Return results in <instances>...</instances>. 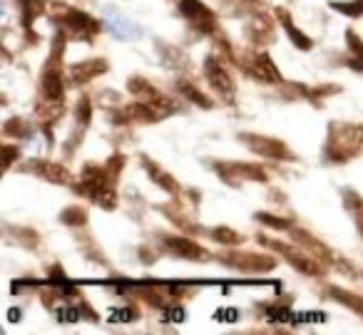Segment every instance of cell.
I'll list each match as a JSON object with an SVG mask.
<instances>
[{
    "label": "cell",
    "mask_w": 363,
    "mask_h": 335,
    "mask_svg": "<svg viewBox=\"0 0 363 335\" xmlns=\"http://www.w3.org/2000/svg\"><path fill=\"white\" fill-rule=\"evenodd\" d=\"M244 140L252 142V149L254 152H262L267 157H286V149H284L281 142H274V140H264V137H254V135H244Z\"/></svg>",
    "instance_id": "obj_4"
},
{
    "label": "cell",
    "mask_w": 363,
    "mask_h": 335,
    "mask_svg": "<svg viewBox=\"0 0 363 335\" xmlns=\"http://www.w3.org/2000/svg\"><path fill=\"white\" fill-rule=\"evenodd\" d=\"M43 95L48 100H60L62 97V80L55 70H48L45 77H43Z\"/></svg>",
    "instance_id": "obj_6"
},
{
    "label": "cell",
    "mask_w": 363,
    "mask_h": 335,
    "mask_svg": "<svg viewBox=\"0 0 363 335\" xmlns=\"http://www.w3.org/2000/svg\"><path fill=\"white\" fill-rule=\"evenodd\" d=\"M105 62L102 60H95V62H82V65H75L72 67V82H87L92 80L95 75H100V72H105Z\"/></svg>",
    "instance_id": "obj_5"
},
{
    "label": "cell",
    "mask_w": 363,
    "mask_h": 335,
    "mask_svg": "<svg viewBox=\"0 0 363 335\" xmlns=\"http://www.w3.org/2000/svg\"><path fill=\"white\" fill-rule=\"evenodd\" d=\"M289 30V35H291V40L294 42H298V47H303V50H308V47H311V40H308V38H303V33H298L296 28L291 25V23H289V18H286V25H284Z\"/></svg>",
    "instance_id": "obj_11"
},
{
    "label": "cell",
    "mask_w": 363,
    "mask_h": 335,
    "mask_svg": "<svg viewBox=\"0 0 363 335\" xmlns=\"http://www.w3.org/2000/svg\"><path fill=\"white\" fill-rule=\"evenodd\" d=\"M254 77H259V80H279V72L274 70L272 60H269L267 55L257 57V62H254Z\"/></svg>",
    "instance_id": "obj_7"
},
{
    "label": "cell",
    "mask_w": 363,
    "mask_h": 335,
    "mask_svg": "<svg viewBox=\"0 0 363 335\" xmlns=\"http://www.w3.org/2000/svg\"><path fill=\"white\" fill-rule=\"evenodd\" d=\"M182 92H184V95H187L192 102H197V105H202V107H212V105H209V100H207V97H204L199 90H194L192 85H187V82H182Z\"/></svg>",
    "instance_id": "obj_10"
},
{
    "label": "cell",
    "mask_w": 363,
    "mask_h": 335,
    "mask_svg": "<svg viewBox=\"0 0 363 335\" xmlns=\"http://www.w3.org/2000/svg\"><path fill=\"white\" fill-rule=\"evenodd\" d=\"M167 249L177 256H184V259H204L207 251L202 249L199 244H192L187 239H167Z\"/></svg>",
    "instance_id": "obj_3"
},
{
    "label": "cell",
    "mask_w": 363,
    "mask_h": 335,
    "mask_svg": "<svg viewBox=\"0 0 363 335\" xmlns=\"http://www.w3.org/2000/svg\"><path fill=\"white\" fill-rule=\"evenodd\" d=\"M38 174H43L45 179H50V181H67V179H70V174H67L65 166L50 164V161H43V166L38 169Z\"/></svg>",
    "instance_id": "obj_8"
},
{
    "label": "cell",
    "mask_w": 363,
    "mask_h": 335,
    "mask_svg": "<svg viewBox=\"0 0 363 335\" xmlns=\"http://www.w3.org/2000/svg\"><path fill=\"white\" fill-rule=\"evenodd\" d=\"M80 318H82L80 308H62V310H57V320H60V323H77Z\"/></svg>",
    "instance_id": "obj_12"
},
{
    "label": "cell",
    "mask_w": 363,
    "mask_h": 335,
    "mask_svg": "<svg viewBox=\"0 0 363 335\" xmlns=\"http://www.w3.org/2000/svg\"><path fill=\"white\" fill-rule=\"evenodd\" d=\"M135 310H127V308H122V310H117L115 315H112V320L110 323H127V320H135Z\"/></svg>",
    "instance_id": "obj_17"
},
{
    "label": "cell",
    "mask_w": 363,
    "mask_h": 335,
    "mask_svg": "<svg viewBox=\"0 0 363 335\" xmlns=\"http://www.w3.org/2000/svg\"><path fill=\"white\" fill-rule=\"evenodd\" d=\"M77 120H80L82 125H87V122H90V102H87V100H82L80 107H77Z\"/></svg>",
    "instance_id": "obj_18"
},
{
    "label": "cell",
    "mask_w": 363,
    "mask_h": 335,
    "mask_svg": "<svg viewBox=\"0 0 363 335\" xmlns=\"http://www.w3.org/2000/svg\"><path fill=\"white\" fill-rule=\"evenodd\" d=\"M62 25H67L72 33H75L77 38H90L95 35L97 30H100V25H97V21H92L90 16H85V13L80 11H70L65 16V21H62Z\"/></svg>",
    "instance_id": "obj_1"
},
{
    "label": "cell",
    "mask_w": 363,
    "mask_h": 335,
    "mask_svg": "<svg viewBox=\"0 0 363 335\" xmlns=\"http://www.w3.org/2000/svg\"><path fill=\"white\" fill-rule=\"evenodd\" d=\"M338 13H346V16H361L363 13V0H353V3H333Z\"/></svg>",
    "instance_id": "obj_9"
},
{
    "label": "cell",
    "mask_w": 363,
    "mask_h": 335,
    "mask_svg": "<svg viewBox=\"0 0 363 335\" xmlns=\"http://www.w3.org/2000/svg\"><path fill=\"white\" fill-rule=\"evenodd\" d=\"M214 318H217V320H229V323H232V320H237V318H239V310H234V308H229V310H217V315H214Z\"/></svg>",
    "instance_id": "obj_19"
},
{
    "label": "cell",
    "mask_w": 363,
    "mask_h": 335,
    "mask_svg": "<svg viewBox=\"0 0 363 335\" xmlns=\"http://www.w3.org/2000/svg\"><path fill=\"white\" fill-rule=\"evenodd\" d=\"M62 221H65V224H70V226H77V224H82V221H85V214H82L80 209H67L65 214H62Z\"/></svg>",
    "instance_id": "obj_14"
},
{
    "label": "cell",
    "mask_w": 363,
    "mask_h": 335,
    "mask_svg": "<svg viewBox=\"0 0 363 335\" xmlns=\"http://www.w3.org/2000/svg\"><path fill=\"white\" fill-rule=\"evenodd\" d=\"M259 221H267V226H274V229H289V221L277 219V216H269V214H259Z\"/></svg>",
    "instance_id": "obj_16"
},
{
    "label": "cell",
    "mask_w": 363,
    "mask_h": 335,
    "mask_svg": "<svg viewBox=\"0 0 363 335\" xmlns=\"http://www.w3.org/2000/svg\"><path fill=\"white\" fill-rule=\"evenodd\" d=\"M162 320H164V323H179V320H184V308H179V305H174V308L164 310V315H162Z\"/></svg>",
    "instance_id": "obj_15"
},
{
    "label": "cell",
    "mask_w": 363,
    "mask_h": 335,
    "mask_svg": "<svg viewBox=\"0 0 363 335\" xmlns=\"http://www.w3.org/2000/svg\"><path fill=\"white\" fill-rule=\"evenodd\" d=\"M204 72H207L209 82H212L214 87H217L219 92H222L224 97H232L234 95V87H232V80L227 77V72L222 70V67L214 62V57H209L207 65H204Z\"/></svg>",
    "instance_id": "obj_2"
},
{
    "label": "cell",
    "mask_w": 363,
    "mask_h": 335,
    "mask_svg": "<svg viewBox=\"0 0 363 335\" xmlns=\"http://www.w3.org/2000/svg\"><path fill=\"white\" fill-rule=\"evenodd\" d=\"M214 239L222 241V244L234 246V244H239V241H242V236H237L234 231H229V229H217V231H214Z\"/></svg>",
    "instance_id": "obj_13"
}]
</instances>
